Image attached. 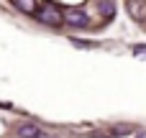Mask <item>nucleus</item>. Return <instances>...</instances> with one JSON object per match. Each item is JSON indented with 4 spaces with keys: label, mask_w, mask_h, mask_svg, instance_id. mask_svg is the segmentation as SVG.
Segmentation results:
<instances>
[{
    "label": "nucleus",
    "mask_w": 146,
    "mask_h": 138,
    "mask_svg": "<svg viewBox=\"0 0 146 138\" xmlns=\"http://www.w3.org/2000/svg\"><path fill=\"white\" fill-rule=\"evenodd\" d=\"M44 26H51V28H56V26H62V20H64V13L56 8V5H51V3H44L41 8H36V13H33Z\"/></svg>",
    "instance_id": "obj_1"
},
{
    "label": "nucleus",
    "mask_w": 146,
    "mask_h": 138,
    "mask_svg": "<svg viewBox=\"0 0 146 138\" xmlns=\"http://www.w3.org/2000/svg\"><path fill=\"white\" fill-rule=\"evenodd\" d=\"M64 23L72 28H82V26H87V13L80 8H69V10H64Z\"/></svg>",
    "instance_id": "obj_2"
},
{
    "label": "nucleus",
    "mask_w": 146,
    "mask_h": 138,
    "mask_svg": "<svg viewBox=\"0 0 146 138\" xmlns=\"http://www.w3.org/2000/svg\"><path fill=\"white\" fill-rule=\"evenodd\" d=\"M128 13H131L133 20L146 23V0H131L128 3Z\"/></svg>",
    "instance_id": "obj_3"
},
{
    "label": "nucleus",
    "mask_w": 146,
    "mask_h": 138,
    "mask_svg": "<svg viewBox=\"0 0 146 138\" xmlns=\"http://www.w3.org/2000/svg\"><path fill=\"white\" fill-rule=\"evenodd\" d=\"M18 136L21 138H41V128L36 125V123H21L18 125Z\"/></svg>",
    "instance_id": "obj_4"
},
{
    "label": "nucleus",
    "mask_w": 146,
    "mask_h": 138,
    "mask_svg": "<svg viewBox=\"0 0 146 138\" xmlns=\"http://www.w3.org/2000/svg\"><path fill=\"white\" fill-rule=\"evenodd\" d=\"M13 5H15L21 13H31V15H33V13H36V8H38V5H36V0H13Z\"/></svg>",
    "instance_id": "obj_5"
},
{
    "label": "nucleus",
    "mask_w": 146,
    "mask_h": 138,
    "mask_svg": "<svg viewBox=\"0 0 146 138\" xmlns=\"http://www.w3.org/2000/svg\"><path fill=\"white\" fill-rule=\"evenodd\" d=\"M113 13H115V3L113 0H100V15L108 20V18H113Z\"/></svg>",
    "instance_id": "obj_6"
},
{
    "label": "nucleus",
    "mask_w": 146,
    "mask_h": 138,
    "mask_svg": "<svg viewBox=\"0 0 146 138\" xmlns=\"http://www.w3.org/2000/svg\"><path fill=\"white\" fill-rule=\"evenodd\" d=\"M74 46H82V49H95V41H80V38H72Z\"/></svg>",
    "instance_id": "obj_7"
},
{
    "label": "nucleus",
    "mask_w": 146,
    "mask_h": 138,
    "mask_svg": "<svg viewBox=\"0 0 146 138\" xmlns=\"http://www.w3.org/2000/svg\"><path fill=\"white\" fill-rule=\"evenodd\" d=\"M133 54H136L139 59H146V46H144V44H139V46H133Z\"/></svg>",
    "instance_id": "obj_8"
},
{
    "label": "nucleus",
    "mask_w": 146,
    "mask_h": 138,
    "mask_svg": "<svg viewBox=\"0 0 146 138\" xmlns=\"http://www.w3.org/2000/svg\"><path fill=\"white\" fill-rule=\"evenodd\" d=\"M136 138H146V133H139V136H136Z\"/></svg>",
    "instance_id": "obj_9"
}]
</instances>
